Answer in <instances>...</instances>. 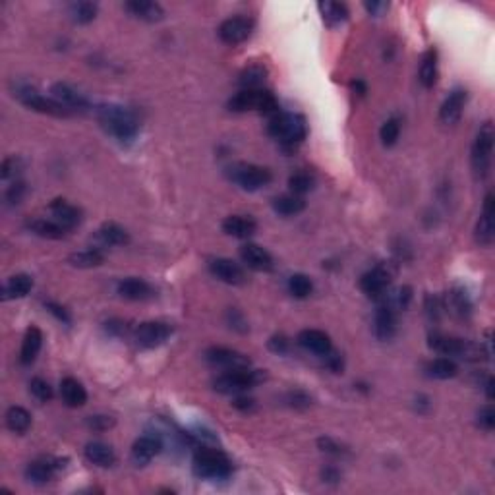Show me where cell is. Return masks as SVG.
I'll return each mask as SVG.
<instances>
[{
    "mask_svg": "<svg viewBox=\"0 0 495 495\" xmlns=\"http://www.w3.org/2000/svg\"><path fill=\"white\" fill-rule=\"evenodd\" d=\"M95 115H97L101 128L107 131L108 136L118 139L120 143H130L138 136V118L128 108L120 107V105L103 103V105L95 108Z\"/></svg>",
    "mask_w": 495,
    "mask_h": 495,
    "instance_id": "6da1fadb",
    "label": "cell"
},
{
    "mask_svg": "<svg viewBox=\"0 0 495 495\" xmlns=\"http://www.w3.org/2000/svg\"><path fill=\"white\" fill-rule=\"evenodd\" d=\"M267 134L271 138L281 141V146L292 147L300 146L308 136V124L302 115H292V112H275L271 116L267 124Z\"/></svg>",
    "mask_w": 495,
    "mask_h": 495,
    "instance_id": "7a4b0ae2",
    "label": "cell"
},
{
    "mask_svg": "<svg viewBox=\"0 0 495 495\" xmlns=\"http://www.w3.org/2000/svg\"><path fill=\"white\" fill-rule=\"evenodd\" d=\"M193 474L203 480H226L232 474V463L223 451L213 447H201L193 455Z\"/></svg>",
    "mask_w": 495,
    "mask_h": 495,
    "instance_id": "3957f363",
    "label": "cell"
},
{
    "mask_svg": "<svg viewBox=\"0 0 495 495\" xmlns=\"http://www.w3.org/2000/svg\"><path fill=\"white\" fill-rule=\"evenodd\" d=\"M229 110L232 112H246V110H259V112H278V101L269 89H242L229 99Z\"/></svg>",
    "mask_w": 495,
    "mask_h": 495,
    "instance_id": "277c9868",
    "label": "cell"
},
{
    "mask_svg": "<svg viewBox=\"0 0 495 495\" xmlns=\"http://www.w3.org/2000/svg\"><path fill=\"white\" fill-rule=\"evenodd\" d=\"M263 379H265V371L262 370H250V368L231 370L213 379V389L223 394H240L250 391L252 387L259 385Z\"/></svg>",
    "mask_w": 495,
    "mask_h": 495,
    "instance_id": "5b68a950",
    "label": "cell"
},
{
    "mask_svg": "<svg viewBox=\"0 0 495 495\" xmlns=\"http://www.w3.org/2000/svg\"><path fill=\"white\" fill-rule=\"evenodd\" d=\"M14 97L22 103L23 107H27L30 110H35V112H41V115L56 116V118H66V116L72 115L70 108H66L60 103H56L53 97L41 95L37 89H33L30 85H18L14 89Z\"/></svg>",
    "mask_w": 495,
    "mask_h": 495,
    "instance_id": "8992f818",
    "label": "cell"
},
{
    "mask_svg": "<svg viewBox=\"0 0 495 495\" xmlns=\"http://www.w3.org/2000/svg\"><path fill=\"white\" fill-rule=\"evenodd\" d=\"M226 174L234 184L246 192H257L271 182V170L252 162H234L226 169Z\"/></svg>",
    "mask_w": 495,
    "mask_h": 495,
    "instance_id": "52a82bcc",
    "label": "cell"
},
{
    "mask_svg": "<svg viewBox=\"0 0 495 495\" xmlns=\"http://www.w3.org/2000/svg\"><path fill=\"white\" fill-rule=\"evenodd\" d=\"M494 124L486 122L480 128L478 136L474 139L472 146V169L476 172V176L480 180H484L489 172V165H491V153H494Z\"/></svg>",
    "mask_w": 495,
    "mask_h": 495,
    "instance_id": "ba28073f",
    "label": "cell"
},
{
    "mask_svg": "<svg viewBox=\"0 0 495 495\" xmlns=\"http://www.w3.org/2000/svg\"><path fill=\"white\" fill-rule=\"evenodd\" d=\"M254 31V20L248 18V15H232V18H226L219 30H217V35L219 39L223 41L224 45H240L244 43Z\"/></svg>",
    "mask_w": 495,
    "mask_h": 495,
    "instance_id": "9c48e42d",
    "label": "cell"
},
{
    "mask_svg": "<svg viewBox=\"0 0 495 495\" xmlns=\"http://www.w3.org/2000/svg\"><path fill=\"white\" fill-rule=\"evenodd\" d=\"M172 335V325L165 321H143L136 327L134 340L141 348H155L165 345Z\"/></svg>",
    "mask_w": 495,
    "mask_h": 495,
    "instance_id": "30bf717a",
    "label": "cell"
},
{
    "mask_svg": "<svg viewBox=\"0 0 495 495\" xmlns=\"http://www.w3.org/2000/svg\"><path fill=\"white\" fill-rule=\"evenodd\" d=\"M428 347L432 348L433 352H439L443 356H458V358H472V354L476 352V348L472 347L468 340L456 339L443 333H432L428 339Z\"/></svg>",
    "mask_w": 495,
    "mask_h": 495,
    "instance_id": "8fae6325",
    "label": "cell"
},
{
    "mask_svg": "<svg viewBox=\"0 0 495 495\" xmlns=\"http://www.w3.org/2000/svg\"><path fill=\"white\" fill-rule=\"evenodd\" d=\"M205 360L215 368H223V370H244L252 366V360L248 358L244 352L232 350L226 347H211L205 350Z\"/></svg>",
    "mask_w": 495,
    "mask_h": 495,
    "instance_id": "7c38bea8",
    "label": "cell"
},
{
    "mask_svg": "<svg viewBox=\"0 0 495 495\" xmlns=\"http://www.w3.org/2000/svg\"><path fill=\"white\" fill-rule=\"evenodd\" d=\"M389 285H391V271L383 265L366 271L360 277V290L370 298H383Z\"/></svg>",
    "mask_w": 495,
    "mask_h": 495,
    "instance_id": "4fadbf2b",
    "label": "cell"
},
{
    "mask_svg": "<svg viewBox=\"0 0 495 495\" xmlns=\"http://www.w3.org/2000/svg\"><path fill=\"white\" fill-rule=\"evenodd\" d=\"M397 308L391 302H381L373 317V331L379 340H391L397 333Z\"/></svg>",
    "mask_w": 495,
    "mask_h": 495,
    "instance_id": "5bb4252c",
    "label": "cell"
},
{
    "mask_svg": "<svg viewBox=\"0 0 495 495\" xmlns=\"http://www.w3.org/2000/svg\"><path fill=\"white\" fill-rule=\"evenodd\" d=\"M209 271H211L213 277L223 281L226 285L238 286L246 283V273H244V269H242L236 262L229 259V257H215V259H211V262H209Z\"/></svg>",
    "mask_w": 495,
    "mask_h": 495,
    "instance_id": "9a60e30c",
    "label": "cell"
},
{
    "mask_svg": "<svg viewBox=\"0 0 495 495\" xmlns=\"http://www.w3.org/2000/svg\"><path fill=\"white\" fill-rule=\"evenodd\" d=\"M162 449V441L159 435H153V433H147V435H141L139 439L134 441L131 445V463L136 466H146L153 461L155 456L161 453Z\"/></svg>",
    "mask_w": 495,
    "mask_h": 495,
    "instance_id": "2e32d148",
    "label": "cell"
},
{
    "mask_svg": "<svg viewBox=\"0 0 495 495\" xmlns=\"http://www.w3.org/2000/svg\"><path fill=\"white\" fill-rule=\"evenodd\" d=\"M495 236V201L491 193L484 198V207L482 215L476 224V242L480 246H489Z\"/></svg>",
    "mask_w": 495,
    "mask_h": 495,
    "instance_id": "e0dca14e",
    "label": "cell"
},
{
    "mask_svg": "<svg viewBox=\"0 0 495 495\" xmlns=\"http://www.w3.org/2000/svg\"><path fill=\"white\" fill-rule=\"evenodd\" d=\"M64 468L60 458H51V456H43L37 458L33 463L27 464L25 468V478L30 480L31 484H46L54 478V474Z\"/></svg>",
    "mask_w": 495,
    "mask_h": 495,
    "instance_id": "ac0fdd59",
    "label": "cell"
},
{
    "mask_svg": "<svg viewBox=\"0 0 495 495\" xmlns=\"http://www.w3.org/2000/svg\"><path fill=\"white\" fill-rule=\"evenodd\" d=\"M466 101H468V93L466 89H453L449 93L447 99L443 101V105L439 108V120L447 126H453L461 120V116L464 112L466 107Z\"/></svg>",
    "mask_w": 495,
    "mask_h": 495,
    "instance_id": "d6986e66",
    "label": "cell"
},
{
    "mask_svg": "<svg viewBox=\"0 0 495 495\" xmlns=\"http://www.w3.org/2000/svg\"><path fill=\"white\" fill-rule=\"evenodd\" d=\"M49 211L53 215L54 223H58L66 231H70V229H74V226L82 223V211L76 205H72L70 201L62 200V198H56V200L51 201Z\"/></svg>",
    "mask_w": 495,
    "mask_h": 495,
    "instance_id": "ffe728a7",
    "label": "cell"
},
{
    "mask_svg": "<svg viewBox=\"0 0 495 495\" xmlns=\"http://www.w3.org/2000/svg\"><path fill=\"white\" fill-rule=\"evenodd\" d=\"M298 345L306 348L308 352H314L317 356H327L333 350V342L329 335L319 329H304L298 333Z\"/></svg>",
    "mask_w": 495,
    "mask_h": 495,
    "instance_id": "44dd1931",
    "label": "cell"
},
{
    "mask_svg": "<svg viewBox=\"0 0 495 495\" xmlns=\"http://www.w3.org/2000/svg\"><path fill=\"white\" fill-rule=\"evenodd\" d=\"M116 292L120 294L122 298L131 302H141V300H149L153 296V288L151 285L143 281V278L138 277H128L118 281L116 285Z\"/></svg>",
    "mask_w": 495,
    "mask_h": 495,
    "instance_id": "7402d4cb",
    "label": "cell"
},
{
    "mask_svg": "<svg viewBox=\"0 0 495 495\" xmlns=\"http://www.w3.org/2000/svg\"><path fill=\"white\" fill-rule=\"evenodd\" d=\"M240 257L250 269L254 271H271L273 269V255L262 248L259 244H244L240 248Z\"/></svg>",
    "mask_w": 495,
    "mask_h": 495,
    "instance_id": "603a6c76",
    "label": "cell"
},
{
    "mask_svg": "<svg viewBox=\"0 0 495 495\" xmlns=\"http://www.w3.org/2000/svg\"><path fill=\"white\" fill-rule=\"evenodd\" d=\"M124 10L134 18L147 23L161 22L165 18V10L161 8V4L151 2V0H130V2L124 4Z\"/></svg>",
    "mask_w": 495,
    "mask_h": 495,
    "instance_id": "cb8c5ba5",
    "label": "cell"
},
{
    "mask_svg": "<svg viewBox=\"0 0 495 495\" xmlns=\"http://www.w3.org/2000/svg\"><path fill=\"white\" fill-rule=\"evenodd\" d=\"M51 97H53L56 103H60V105H64L66 108H76V110H85V108L89 107V101L85 99L82 93L77 91V89H74L72 85L68 84H54L53 87H51Z\"/></svg>",
    "mask_w": 495,
    "mask_h": 495,
    "instance_id": "d4e9b609",
    "label": "cell"
},
{
    "mask_svg": "<svg viewBox=\"0 0 495 495\" xmlns=\"http://www.w3.org/2000/svg\"><path fill=\"white\" fill-rule=\"evenodd\" d=\"M257 231V223L250 215H231L223 221V232L234 238H250Z\"/></svg>",
    "mask_w": 495,
    "mask_h": 495,
    "instance_id": "484cf974",
    "label": "cell"
},
{
    "mask_svg": "<svg viewBox=\"0 0 495 495\" xmlns=\"http://www.w3.org/2000/svg\"><path fill=\"white\" fill-rule=\"evenodd\" d=\"M85 458L89 461L95 466H101V468H108L116 463V455L115 449L103 443V441H89L84 449Z\"/></svg>",
    "mask_w": 495,
    "mask_h": 495,
    "instance_id": "4316f807",
    "label": "cell"
},
{
    "mask_svg": "<svg viewBox=\"0 0 495 495\" xmlns=\"http://www.w3.org/2000/svg\"><path fill=\"white\" fill-rule=\"evenodd\" d=\"M60 397L66 406L70 409H79L87 402V391L85 387L74 378H64L60 381Z\"/></svg>",
    "mask_w": 495,
    "mask_h": 495,
    "instance_id": "83f0119b",
    "label": "cell"
},
{
    "mask_svg": "<svg viewBox=\"0 0 495 495\" xmlns=\"http://www.w3.org/2000/svg\"><path fill=\"white\" fill-rule=\"evenodd\" d=\"M43 347V333L39 327H30L22 340V350H20V362L23 366H30L35 362L39 350Z\"/></svg>",
    "mask_w": 495,
    "mask_h": 495,
    "instance_id": "f1b7e54d",
    "label": "cell"
},
{
    "mask_svg": "<svg viewBox=\"0 0 495 495\" xmlns=\"http://www.w3.org/2000/svg\"><path fill=\"white\" fill-rule=\"evenodd\" d=\"M33 288V278L25 273H18L14 277H10L2 286V300H15L27 296Z\"/></svg>",
    "mask_w": 495,
    "mask_h": 495,
    "instance_id": "f546056e",
    "label": "cell"
},
{
    "mask_svg": "<svg viewBox=\"0 0 495 495\" xmlns=\"http://www.w3.org/2000/svg\"><path fill=\"white\" fill-rule=\"evenodd\" d=\"M418 79L425 89H432L437 82V51L428 49L420 60V70H418Z\"/></svg>",
    "mask_w": 495,
    "mask_h": 495,
    "instance_id": "4dcf8cb0",
    "label": "cell"
},
{
    "mask_svg": "<svg viewBox=\"0 0 495 495\" xmlns=\"http://www.w3.org/2000/svg\"><path fill=\"white\" fill-rule=\"evenodd\" d=\"M271 205H273V211L278 213V215L294 217L306 209V201H304V198H300V195L285 193V195H277V198H273Z\"/></svg>",
    "mask_w": 495,
    "mask_h": 495,
    "instance_id": "1f68e13d",
    "label": "cell"
},
{
    "mask_svg": "<svg viewBox=\"0 0 495 495\" xmlns=\"http://www.w3.org/2000/svg\"><path fill=\"white\" fill-rule=\"evenodd\" d=\"M319 12H321V18L323 22L329 25V27H337L340 23H345L348 20V8L340 2H331V0H325V2H319L317 4Z\"/></svg>",
    "mask_w": 495,
    "mask_h": 495,
    "instance_id": "d6a6232c",
    "label": "cell"
},
{
    "mask_svg": "<svg viewBox=\"0 0 495 495\" xmlns=\"http://www.w3.org/2000/svg\"><path fill=\"white\" fill-rule=\"evenodd\" d=\"M27 229H30L33 234L41 236V238L49 240L64 238V232H66V229H62L60 224L54 223L53 219H33V221L27 223Z\"/></svg>",
    "mask_w": 495,
    "mask_h": 495,
    "instance_id": "836d02e7",
    "label": "cell"
},
{
    "mask_svg": "<svg viewBox=\"0 0 495 495\" xmlns=\"http://www.w3.org/2000/svg\"><path fill=\"white\" fill-rule=\"evenodd\" d=\"M97 234H99L101 242L107 246H126L130 242V234L116 223H105L97 231Z\"/></svg>",
    "mask_w": 495,
    "mask_h": 495,
    "instance_id": "e575fe53",
    "label": "cell"
},
{
    "mask_svg": "<svg viewBox=\"0 0 495 495\" xmlns=\"http://www.w3.org/2000/svg\"><path fill=\"white\" fill-rule=\"evenodd\" d=\"M267 79V70L262 64H252L240 72L238 85L242 89H262L263 82Z\"/></svg>",
    "mask_w": 495,
    "mask_h": 495,
    "instance_id": "d590c367",
    "label": "cell"
},
{
    "mask_svg": "<svg viewBox=\"0 0 495 495\" xmlns=\"http://www.w3.org/2000/svg\"><path fill=\"white\" fill-rule=\"evenodd\" d=\"M105 262V255L101 250H95V248H89V250H82V252H76L68 257V263L72 267H77V269H91V267H99Z\"/></svg>",
    "mask_w": 495,
    "mask_h": 495,
    "instance_id": "8d00e7d4",
    "label": "cell"
},
{
    "mask_svg": "<svg viewBox=\"0 0 495 495\" xmlns=\"http://www.w3.org/2000/svg\"><path fill=\"white\" fill-rule=\"evenodd\" d=\"M425 373L432 379H451L458 373V366L451 358H435L425 366Z\"/></svg>",
    "mask_w": 495,
    "mask_h": 495,
    "instance_id": "74e56055",
    "label": "cell"
},
{
    "mask_svg": "<svg viewBox=\"0 0 495 495\" xmlns=\"http://www.w3.org/2000/svg\"><path fill=\"white\" fill-rule=\"evenodd\" d=\"M6 425L10 432L22 435L31 428V414L23 406H10L6 410Z\"/></svg>",
    "mask_w": 495,
    "mask_h": 495,
    "instance_id": "f35d334b",
    "label": "cell"
},
{
    "mask_svg": "<svg viewBox=\"0 0 495 495\" xmlns=\"http://www.w3.org/2000/svg\"><path fill=\"white\" fill-rule=\"evenodd\" d=\"M447 304L449 308L453 309L455 314H458V316H468L472 309V302H470V296L466 294V290L464 288H461V286H455L451 292H449V298H447Z\"/></svg>",
    "mask_w": 495,
    "mask_h": 495,
    "instance_id": "ab89813d",
    "label": "cell"
},
{
    "mask_svg": "<svg viewBox=\"0 0 495 495\" xmlns=\"http://www.w3.org/2000/svg\"><path fill=\"white\" fill-rule=\"evenodd\" d=\"M68 10L72 20L76 23H82V25L91 23L93 20H95V15H97V4H95V2H85V0L70 4Z\"/></svg>",
    "mask_w": 495,
    "mask_h": 495,
    "instance_id": "60d3db41",
    "label": "cell"
},
{
    "mask_svg": "<svg viewBox=\"0 0 495 495\" xmlns=\"http://www.w3.org/2000/svg\"><path fill=\"white\" fill-rule=\"evenodd\" d=\"M314 290V283L308 275L304 273H294L292 277H288V292L292 294L294 298H308L309 294Z\"/></svg>",
    "mask_w": 495,
    "mask_h": 495,
    "instance_id": "b9f144b4",
    "label": "cell"
},
{
    "mask_svg": "<svg viewBox=\"0 0 495 495\" xmlns=\"http://www.w3.org/2000/svg\"><path fill=\"white\" fill-rule=\"evenodd\" d=\"M314 186H316V180H314V176L309 174V172H294L292 176L288 178V188H290V193H294V195H304V193H308L314 190Z\"/></svg>",
    "mask_w": 495,
    "mask_h": 495,
    "instance_id": "7bdbcfd3",
    "label": "cell"
},
{
    "mask_svg": "<svg viewBox=\"0 0 495 495\" xmlns=\"http://www.w3.org/2000/svg\"><path fill=\"white\" fill-rule=\"evenodd\" d=\"M399 136H401V122L397 118H389L379 128V138H381V143L385 147H393Z\"/></svg>",
    "mask_w": 495,
    "mask_h": 495,
    "instance_id": "ee69618b",
    "label": "cell"
},
{
    "mask_svg": "<svg viewBox=\"0 0 495 495\" xmlns=\"http://www.w3.org/2000/svg\"><path fill=\"white\" fill-rule=\"evenodd\" d=\"M30 391L31 394L41 402H49L53 399V387L49 385V381L41 378H33L30 383Z\"/></svg>",
    "mask_w": 495,
    "mask_h": 495,
    "instance_id": "f6af8a7d",
    "label": "cell"
},
{
    "mask_svg": "<svg viewBox=\"0 0 495 495\" xmlns=\"http://www.w3.org/2000/svg\"><path fill=\"white\" fill-rule=\"evenodd\" d=\"M85 424L89 430L93 432H107L115 425V418L112 416H105V414H95V416H89L85 420Z\"/></svg>",
    "mask_w": 495,
    "mask_h": 495,
    "instance_id": "bcb514c9",
    "label": "cell"
},
{
    "mask_svg": "<svg viewBox=\"0 0 495 495\" xmlns=\"http://www.w3.org/2000/svg\"><path fill=\"white\" fill-rule=\"evenodd\" d=\"M23 195H25V184H23L22 180H15L14 184L8 186L6 193H4V200H6L10 205H15V203H20V201L23 200Z\"/></svg>",
    "mask_w": 495,
    "mask_h": 495,
    "instance_id": "7dc6e473",
    "label": "cell"
},
{
    "mask_svg": "<svg viewBox=\"0 0 495 495\" xmlns=\"http://www.w3.org/2000/svg\"><path fill=\"white\" fill-rule=\"evenodd\" d=\"M20 169H22V162H20V159H15V157H8V159H4V162H2L0 176H2V180L15 178L18 176V172H20Z\"/></svg>",
    "mask_w": 495,
    "mask_h": 495,
    "instance_id": "c3c4849f",
    "label": "cell"
},
{
    "mask_svg": "<svg viewBox=\"0 0 495 495\" xmlns=\"http://www.w3.org/2000/svg\"><path fill=\"white\" fill-rule=\"evenodd\" d=\"M317 445H319V449H321L323 453H327V455H333V456L347 455V449L342 447V445H339V443H335L331 437H321V439L317 441Z\"/></svg>",
    "mask_w": 495,
    "mask_h": 495,
    "instance_id": "681fc988",
    "label": "cell"
},
{
    "mask_svg": "<svg viewBox=\"0 0 495 495\" xmlns=\"http://www.w3.org/2000/svg\"><path fill=\"white\" fill-rule=\"evenodd\" d=\"M478 425L484 428L486 432H491L495 428V410L494 406H484L478 412Z\"/></svg>",
    "mask_w": 495,
    "mask_h": 495,
    "instance_id": "f907efd6",
    "label": "cell"
},
{
    "mask_svg": "<svg viewBox=\"0 0 495 495\" xmlns=\"http://www.w3.org/2000/svg\"><path fill=\"white\" fill-rule=\"evenodd\" d=\"M267 347H269L271 352H275V354H286L290 342H288V339H286L285 335H275V337H271L269 339Z\"/></svg>",
    "mask_w": 495,
    "mask_h": 495,
    "instance_id": "816d5d0a",
    "label": "cell"
},
{
    "mask_svg": "<svg viewBox=\"0 0 495 495\" xmlns=\"http://www.w3.org/2000/svg\"><path fill=\"white\" fill-rule=\"evenodd\" d=\"M410 300H412V288H410V286H402V288H399L397 296H394L393 306L399 309H406L409 308Z\"/></svg>",
    "mask_w": 495,
    "mask_h": 495,
    "instance_id": "f5cc1de1",
    "label": "cell"
},
{
    "mask_svg": "<svg viewBox=\"0 0 495 495\" xmlns=\"http://www.w3.org/2000/svg\"><path fill=\"white\" fill-rule=\"evenodd\" d=\"M288 402H290V406H294V409H306V406H309L311 399L306 393H302V391H292V393H288Z\"/></svg>",
    "mask_w": 495,
    "mask_h": 495,
    "instance_id": "db71d44e",
    "label": "cell"
},
{
    "mask_svg": "<svg viewBox=\"0 0 495 495\" xmlns=\"http://www.w3.org/2000/svg\"><path fill=\"white\" fill-rule=\"evenodd\" d=\"M45 308L53 314L58 321H62V323H70V316H68V311L66 309L62 308L60 304H54V302H46L45 304Z\"/></svg>",
    "mask_w": 495,
    "mask_h": 495,
    "instance_id": "11a10c76",
    "label": "cell"
},
{
    "mask_svg": "<svg viewBox=\"0 0 495 495\" xmlns=\"http://www.w3.org/2000/svg\"><path fill=\"white\" fill-rule=\"evenodd\" d=\"M226 317H229V323H231V327H234V329H238V331H242V333L248 329L246 319H244V317H242V314H238L236 309H229Z\"/></svg>",
    "mask_w": 495,
    "mask_h": 495,
    "instance_id": "9f6ffc18",
    "label": "cell"
},
{
    "mask_svg": "<svg viewBox=\"0 0 495 495\" xmlns=\"http://www.w3.org/2000/svg\"><path fill=\"white\" fill-rule=\"evenodd\" d=\"M232 406L236 410H240V412H252V410L255 409V401L254 399H250V397H242V394H238L234 401H232Z\"/></svg>",
    "mask_w": 495,
    "mask_h": 495,
    "instance_id": "6f0895ef",
    "label": "cell"
},
{
    "mask_svg": "<svg viewBox=\"0 0 495 495\" xmlns=\"http://www.w3.org/2000/svg\"><path fill=\"white\" fill-rule=\"evenodd\" d=\"M425 309H428V316L432 317V319H437V317L441 316L443 306H441V302L437 300L435 296H428V300H425Z\"/></svg>",
    "mask_w": 495,
    "mask_h": 495,
    "instance_id": "680465c9",
    "label": "cell"
},
{
    "mask_svg": "<svg viewBox=\"0 0 495 495\" xmlns=\"http://www.w3.org/2000/svg\"><path fill=\"white\" fill-rule=\"evenodd\" d=\"M107 331L110 335H116V337H122L128 331V327H126L122 319H110V321H107Z\"/></svg>",
    "mask_w": 495,
    "mask_h": 495,
    "instance_id": "91938a15",
    "label": "cell"
},
{
    "mask_svg": "<svg viewBox=\"0 0 495 495\" xmlns=\"http://www.w3.org/2000/svg\"><path fill=\"white\" fill-rule=\"evenodd\" d=\"M364 8L368 10V14L378 18V15H381L385 12L387 8H389V4H387V2H364Z\"/></svg>",
    "mask_w": 495,
    "mask_h": 495,
    "instance_id": "94428289",
    "label": "cell"
},
{
    "mask_svg": "<svg viewBox=\"0 0 495 495\" xmlns=\"http://www.w3.org/2000/svg\"><path fill=\"white\" fill-rule=\"evenodd\" d=\"M321 478H323V482H333V484H335V482H339L340 480V474L339 470H335V468L329 466V468H325V470L321 472Z\"/></svg>",
    "mask_w": 495,
    "mask_h": 495,
    "instance_id": "6125c7cd",
    "label": "cell"
},
{
    "mask_svg": "<svg viewBox=\"0 0 495 495\" xmlns=\"http://www.w3.org/2000/svg\"><path fill=\"white\" fill-rule=\"evenodd\" d=\"M350 89H352L354 93H358L360 97L366 95V91H368V87H366V84H364L362 79H354V82H350Z\"/></svg>",
    "mask_w": 495,
    "mask_h": 495,
    "instance_id": "be15d7a7",
    "label": "cell"
},
{
    "mask_svg": "<svg viewBox=\"0 0 495 495\" xmlns=\"http://www.w3.org/2000/svg\"><path fill=\"white\" fill-rule=\"evenodd\" d=\"M486 393H487V399H489V401H494L495 393H494V378H491V375H489L486 381Z\"/></svg>",
    "mask_w": 495,
    "mask_h": 495,
    "instance_id": "e7e4bbea",
    "label": "cell"
}]
</instances>
